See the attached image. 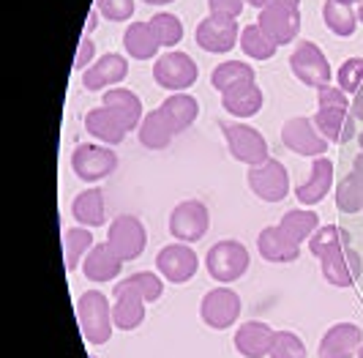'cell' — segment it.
Masks as SVG:
<instances>
[{
	"label": "cell",
	"mask_w": 363,
	"mask_h": 358,
	"mask_svg": "<svg viewBox=\"0 0 363 358\" xmlns=\"http://www.w3.org/2000/svg\"><path fill=\"white\" fill-rule=\"evenodd\" d=\"M99 17H101V14H99V9L93 6L91 14H88V19H85V33H82V36H91L93 31H96V25H99Z\"/></svg>",
	"instance_id": "7dc6e473"
},
{
	"label": "cell",
	"mask_w": 363,
	"mask_h": 358,
	"mask_svg": "<svg viewBox=\"0 0 363 358\" xmlns=\"http://www.w3.org/2000/svg\"><path fill=\"white\" fill-rule=\"evenodd\" d=\"M115 301H112V320H115V328L121 331H134L140 328L143 320H145V306L147 301L131 287H121L115 285L112 290Z\"/></svg>",
	"instance_id": "ffe728a7"
},
{
	"label": "cell",
	"mask_w": 363,
	"mask_h": 358,
	"mask_svg": "<svg viewBox=\"0 0 363 358\" xmlns=\"http://www.w3.org/2000/svg\"><path fill=\"white\" fill-rule=\"evenodd\" d=\"M72 170L79 180L99 183V180L109 178L118 170V156L109 145L82 143L72 151Z\"/></svg>",
	"instance_id": "52a82bcc"
},
{
	"label": "cell",
	"mask_w": 363,
	"mask_h": 358,
	"mask_svg": "<svg viewBox=\"0 0 363 358\" xmlns=\"http://www.w3.org/2000/svg\"><path fill=\"white\" fill-rule=\"evenodd\" d=\"M224 143L230 148V156L235 161H243L249 167L268 161V140L262 137V131H257L255 126L240 124V121H227L221 124Z\"/></svg>",
	"instance_id": "277c9868"
},
{
	"label": "cell",
	"mask_w": 363,
	"mask_h": 358,
	"mask_svg": "<svg viewBox=\"0 0 363 358\" xmlns=\"http://www.w3.org/2000/svg\"><path fill=\"white\" fill-rule=\"evenodd\" d=\"M240 50L249 55V58H255V60H271L279 47L265 36V31L257 22H252V25H246L240 31Z\"/></svg>",
	"instance_id": "74e56055"
},
{
	"label": "cell",
	"mask_w": 363,
	"mask_h": 358,
	"mask_svg": "<svg viewBox=\"0 0 363 358\" xmlns=\"http://www.w3.org/2000/svg\"><path fill=\"white\" fill-rule=\"evenodd\" d=\"M197 77H200V69H197L194 58L181 50H169V53L159 55L153 63V82L169 93L189 90L197 82Z\"/></svg>",
	"instance_id": "3957f363"
},
{
	"label": "cell",
	"mask_w": 363,
	"mask_h": 358,
	"mask_svg": "<svg viewBox=\"0 0 363 358\" xmlns=\"http://www.w3.org/2000/svg\"><path fill=\"white\" fill-rule=\"evenodd\" d=\"M126 74H128L126 55L107 53V55H101L93 66L85 69L82 85H85V90H91V93H99V90H109V88H115L118 82H123Z\"/></svg>",
	"instance_id": "e0dca14e"
},
{
	"label": "cell",
	"mask_w": 363,
	"mask_h": 358,
	"mask_svg": "<svg viewBox=\"0 0 363 358\" xmlns=\"http://www.w3.org/2000/svg\"><path fill=\"white\" fill-rule=\"evenodd\" d=\"M320 271H323V279H325L328 285L347 290V287H352L363 276V260L355 249L345 246V249L323 257L320 260Z\"/></svg>",
	"instance_id": "9a60e30c"
},
{
	"label": "cell",
	"mask_w": 363,
	"mask_h": 358,
	"mask_svg": "<svg viewBox=\"0 0 363 358\" xmlns=\"http://www.w3.org/2000/svg\"><path fill=\"white\" fill-rule=\"evenodd\" d=\"M265 104V93L262 88L255 82H240L235 88H230L227 93H221V107L227 109L230 115H235L238 121L240 118H252L257 115Z\"/></svg>",
	"instance_id": "d4e9b609"
},
{
	"label": "cell",
	"mask_w": 363,
	"mask_h": 358,
	"mask_svg": "<svg viewBox=\"0 0 363 358\" xmlns=\"http://www.w3.org/2000/svg\"><path fill=\"white\" fill-rule=\"evenodd\" d=\"M85 129H88L91 137H96L99 143L109 145V148L121 145L128 134V129L123 126V121H121L109 107H104V104L88 109V115H85Z\"/></svg>",
	"instance_id": "603a6c76"
},
{
	"label": "cell",
	"mask_w": 363,
	"mask_h": 358,
	"mask_svg": "<svg viewBox=\"0 0 363 358\" xmlns=\"http://www.w3.org/2000/svg\"><path fill=\"white\" fill-rule=\"evenodd\" d=\"M169 235L181 244H197L211 230V211L202 200H183L169 211Z\"/></svg>",
	"instance_id": "8992f818"
},
{
	"label": "cell",
	"mask_w": 363,
	"mask_h": 358,
	"mask_svg": "<svg viewBox=\"0 0 363 358\" xmlns=\"http://www.w3.org/2000/svg\"><path fill=\"white\" fill-rule=\"evenodd\" d=\"M290 69L303 85L317 90L330 85V77H333V69L328 63V55L314 41H298V47L290 55Z\"/></svg>",
	"instance_id": "9c48e42d"
},
{
	"label": "cell",
	"mask_w": 363,
	"mask_h": 358,
	"mask_svg": "<svg viewBox=\"0 0 363 358\" xmlns=\"http://www.w3.org/2000/svg\"><path fill=\"white\" fill-rule=\"evenodd\" d=\"M107 246L123 263H131L137 257H143V251L147 246V230L145 224L131 214H121L109 222V233H107Z\"/></svg>",
	"instance_id": "ba28073f"
},
{
	"label": "cell",
	"mask_w": 363,
	"mask_h": 358,
	"mask_svg": "<svg viewBox=\"0 0 363 358\" xmlns=\"http://www.w3.org/2000/svg\"><path fill=\"white\" fill-rule=\"evenodd\" d=\"M137 134H140V143L150 148V151H164L167 145L175 140V126L169 124V118L162 112V107H156L153 112H145V118H143V124L137 129Z\"/></svg>",
	"instance_id": "83f0119b"
},
{
	"label": "cell",
	"mask_w": 363,
	"mask_h": 358,
	"mask_svg": "<svg viewBox=\"0 0 363 358\" xmlns=\"http://www.w3.org/2000/svg\"><path fill=\"white\" fill-rule=\"evenodd\" d=\"M72 216L77 224L82 227H101L107 224V205H104V192L99 186L82 189L77 197L72 200Z\"/></svg>",
	"instance_id": "4316f807"
},
{
	"label": "cell",
	"mask_w": 363,
	"mask_h": 358,
	"mask_svg": "<svg viewBox=\"0 0 363 358\" xmlns=\"http://www.w3.org/2000/svg\"><path fill=\"white\" fill-rule=\"evenodd\" d=\"M147 6H169V3H175V0H143Z\"/></svg>",
	"instance_id": "f907efd6"
},
{
	"label": "cell",
	"mask_w": 363,
	"mask_h": 358,
	"mask_svg": "<svg viewBox=\"0 0 363 358\" xmlns=\"http://www.w3.org/2000/svg\"><path fill=\"white\" fill-rule=\"evenodd\" d=\"M355 11H358V22H363V0L358 3V9H355Z\"/></svg>",
	"instance_id": "816d5d0a"
},
{
	"label": "cell",
	"mask_w": 363,
	"mask_h": 358,
	"mask_svg": "<svg viewBox=\"0 0 363 358\" xmlns=\"http://www.w3.org/2000/svg\"><path fill=\"white\" fill-rule=\"evenodd\" d=\"M118 285L137 290L147 304H156V301L164 295V276L162 273H153V271H137V273L126 276L123 282H118Z\"/></svg>",
	"instance_id": "f35d334b"
},
{
	"label": "cell",
	"mask_w": 363,
	"mask_h": 358,
	"mask_svg": "<svg viewBox=\"0 0 363 358\" xmlns=\"http://www.w3.org/2000/svg\"><path fill=\"white\" fill-rule=\"evenodd\" d=\"M352 170L358 173V178H361V183H363V151L355 156V161H352Z\"/></svg>",
	"instance_id": "c3c4849f"
},
{
	"label": "cell",
	"mask_w": 363,
	"mask_h": 358,
	"mask_svg": "<svg viewBox=\"0 0 363 358\" xmlns=\"http://www.w3.org/2000/svg\"><path fill=\"white\" fill-rule=\"evenodd\" d=\"M93 55H96V44H93V38L82 36L79 47H77V58H74V69H88V66H93V63H96V60H93Z\"/></svg>",
	"instance_id": "f6af8a7d"
},
{
	"label": "cell",
	"mask_w": 363,
	"mask_h": 358,
	"mask_svg": "<svg viewBox=\"0 0 363 358\" xmlns=\"http://www.w3.org/2000/svg\"><path fill=\"white\" fill-rule=\"evenodd\" d=\"M257 25L276 47L290 44L301 33V0H279L273 6H265L257 17Z\"/></svg>",
	"instance_id": "5b68a950"
},
{
	"label": "cell",
	"mask_w": 363,
	"mask_h": 358,
	"mask_svg": "<svg viewBox=\"0 0 363 358\" xmlns=\"http://www.w3.org/2000/svg\"><path fill=\"white\" fill-rule=\"evenodd\" d=\"M363 345V331L361 325L355 322H336L330 325L323 340H320V347H317V356L320 358H355L358 350Z\"/></svg>",
	"instance_id": "2e32d148"
},
{
	"label": "cell",
	"mask_w": 363,
	"mask_h": 358,
	"mask_svg": "<svg viewBox=\"0 0 363 358\" xmlns=\"http://www.w3.org/2000/svg\"><path fill=\"white\" fill-rule=\"evenodd\" d=\"M93 6L99 9V14L109 22H126L134 14V0H93Z\"/></svg>",
	"instance_id": "b9f144b4"
},
{
	"label": "cell",
	"mask_w": 363,
	"mask_h": 358,
	"mask_svg": "<svg viewBox=\"0 0 363 358\" xmlns=\"http://www.w3.org/2000/svg\"><path fill=\"white\" fill-rule=\"evenodd\" d=\"M246 3H249V6H255L257 11H262L265 6H273V3H279V0H246Z\"/></svg>",
	"instance_id": "681fc988"
},
{
	"label": "cell",
	"mask_w": 363,
	"mask_h": 358,
	"mask_svg": "<svg viewBox=\"0 0 363 358\" xmlns=\"http://www.w3.org/2000/svg\"><path fill=\"white\" fill-rule=\"evenodd\" d=\"M314 124L328 143L345 145L355 137V115L350 107H320L314 115Z\"/></svg>",
	"instance_id": "7402d4cb"
},
{
	"label": "cell",
	"mask_w": 363,
	"mask_h": 358,
	"mask_svg": "<svg viewBox=\"0 0 363 358\" xmlns=\"http://www.w3.org/2000/svg\"><path fill=\"white\" fill-rule=\"evenodd\" d=\"M317 104L320 107H350V96L339 85H325L317 90Z\"/></svg>",
	"instance_id": "7bdbcfd3"
},
{
	"label": "cell",
	"mask_w": 363,
	"mask_h": 358,
	"mask_svg": "<svg viewBox=\"0 0 363 358\" xmlns=\"http://www.w3.org/2000/svg\"><path fill=\"white\" fill-rule=\"evenodd\" d=\"M147 22H150L153 36L159 38V44L167 47V50L178 47L183 41V22H181V17H175L172 11H156Z\"/></svg>",
	"instance_id": "8d00e7d4"
},
{
	"label": "cell",
	"mask_w": 363,
	"mask_h": 358,
	"mask_svg": "<svg viewBox=\"0 0 363 358\" xmlns=\"http://www.w3.org/2000/svg\"><path fill=\"white\" fill-rule=\"evenodd\" d=\"M268 358H306V345L292 331H276Z\"/></svg>",
	"instance_id": "ab89813d"
},
{
	"label": "cell",
	"mask_w": 363,
	"mask_h": 358,
	"mask_svg": "<svg viewBox=\"0 0 363 358\" xmlns=\"http://www.w3.org/2000/svg\"><path fill=\"white\" fill-rule=\"evenodd\" d=\"M279 227L290 235L292 241L303 244V241H309L311 235L317 233V227H320V216L314 214L311 208H292V211H287V214L281 216Z\"/></svg>",
	"instance_id": "e575fe53"
},
{
	"label": "cell",
	"mask_w": 363,
	"mask_h": 358,
	"mask_svg": "<svg viewBox=\"0 0 363 358\" xmlns=\"http://www.w3.org/2000/svg\"><path fill=\"white\" fill-rule=\"evenodd\" d=\"M257 72L249 63H240V60H224L218 63L216 69L211 72V85L218 93H227L230 88H235L240 82H255Z\"/></svg>",
	"instance_id": "836d02e7"
},
{
	"label": "cell",
	"mask_w": 363,
	"mask_h": 358,
	"mask_svg": "<svg viewBox=\"0 0 363 358\" xmlns=\"http://www.w3.org/2000/svg\"><path fill=\"white\" fill-rule=\"evenodd\" d=\"M336 82L345 93H358V88L363 85V58H347L345 63L336 72Z\"/></svg>",
	"instance_id": "60d3db41"
},
{
	"label": "cell",
	"mask_w": 363,
	"mask_h": 358,
	"mask_svg": "<svg viewBox=\"0 0 363 358\" xmlns=\"http://www.w3.org/2000/svg\"><path fill=\"white\" fill-rule=\"evenodd\" d=\"M350 233H347L345 227H339V224H320L317 227V233L311 235L309 241V251L314 254V257H328V254H333V251L345 249V246H350Z\"/></svg>",
	"instance_id": "d6a6232c"
},
{
	"label": "cell",
	"mask_w": 363,
	"mask_h": 358,
	"mask_svg": "<svg viewBox=\"0 0 363 358\" xmlns=\"http://www.w3.org/2000/svg\"><path fill=\"white\" fill-rule=\"evenodd\" d=\"M252 266V257H249V249L235 241V238H224V241H216L208 254H205V268L211 273V279L218 282V285H233L238 282L246 271Z\"/></svg>",
	"instance_id": "7a4b0ae2"
},
{
	"label": "cell",
	"mask_w": 363,
	"mask_h": 358,
	"mask_svg": "<svg viewBox=\"0 0 363 358\" xmlns=\"http://www.w3.org/2000/svg\"><path fill=\"white\" fill-rule=\"evenodd\" d=\"M339 3H350V6H358L361 0H339Z\"/></svg>",
	"instance_id": "f5cc1de1"
},
{
	"label": "cell",
	"mask_w": 363,
	"mask_h": 358,
	"mask_svg": "<svg viewBox=\"0 0 363 358\" xmlns=\"http://www.w3.org/2000/svg\"><path fill=\"white\" fill-rule=\"evenodd\" d=\"M358 143H361V151H363V131L358 134Z\"/></svg>",
	"instance_id": "db71d44e"
},
{
	"label": "cell",
	"mask_w": 363,
	"mask_h": 358,
	"mask_svg": "<svg viewBox=\"0 0 363 358\" xmlns=\"http://www.w3.org/2000/svg\"><path fill=\"white\" fill-rule=\"evenodd\" d=\"M355 358H363V345H361V350H358V356H355Z\"/></svg>",
	"instance_id": "11a10c76"
},
{
	"label": "cell",
	"mask_w": 363,
	"mask_h": 358,
	"mask_svg": "<svg viewBox=\"0 0 363 358\" xmlns=\"http://www.w3.org/2000/svg\"><path fill=\"white\" fill-rule=\"evenodd\" d=\"M246 0H208V9L211 14H218V17H233L238 19L240 11H243Z\"/></svg>",
	"instance_id": "ee69618b"
},
{
	"label": "cell",
	"mask_w": 363,
	"mask_h": 358,
	"mask_svg": "<svg viewBox=\"0 0 363 358\" xmlns=\"http://www.w3.org/2000/svg\"><path fill=\"white\" fill-rule=\"evenodd\" d=\"M323 19H325L328 31L342 38H350L358 31V11L350 3H339V0H325L323 3Z\"/></svg>",
	"instance_id": "4dcf8cb0"
},
{
	"label": "cell",
	"mask_w": 363,
	"mask_h": 358,
	"mask_svg": "<svg viewBox=\"0 0 363 358\" xmlns=\"http://www.w3.org/2000/svg\"><path fill=\"white\" fill-rule=\"evenodd\" d=\"M200 268V257L189 244H169L156 254V271L172 285H186Z\"/></svg>",
	"instance_id": "5bb4252c"
},
{
	"label": "cell",
	"mask_w": 363,
	"mask_h": 358,
	"mask_svg": "<svg viewBox=\"0 0 363 358\" xmlns=\"http://www.w3.org/2000/svg\"><path fill=\"white\" fill-rule=\"evenodd\" d=\"M96 246L91 227H69L63 233V257H66V271L82 268V260L88 257V251Z\"/></svg>",
	"instance_id": "1f68e13d"
},
{
	"label": "cell",
	"mask_w": 363,
	"mask_h": 358,
	"mask_svg": "<svg viewBox=\"0 0 363 358\" xmlns=\"http://www.w3.org/2000/svg\"><path fill=\"white\" fill-rule=\"evenodd\" d=\"M121 271H123V260L109 249L107 241H104V244H96V246L88 251V257L82 260V273H85V279H88V282H96V285H104V282L118 279Z\"/></svg>",
	"instance_id": "cb8c5ba5"
},
{
	"label": "cell",
	"mask_w": 363,
	"mask_h": 358,
	"mask_svg": "<svg viewBox=\"0 0 363 358\" xmlns=\"http://www.w3.org/2000/svg\"><path fill=\"white\" fill-rule=\"evenodd\" d=\"M281 143L284 148H290L298 156H325L328 153V140L323 137V131L317 129L314 118L306 115H292L281 126Z\"/></svg>",
	"instance_id": "8fae6325"
},
{
	"label": "cell",
	"mask_w": 363,
	"mask_h": 358,
	"mask_svg": "<svg viewBox=\"0 0 363 358\" xmlns=\"http://www.w3.org/2000/svg\"><path fill=\"white\" fill-rule=\"evenodd\" d=\"M101 104L109 107L126 126L128 131L140 129L145 112H143V99L128 88H109L107 93H101Z\"/></svg>",
	"instance_id": "484cf974"
},
{
	"label": "cell",
	"mask_w": 363,
	"mask_h": 358,
	"mask_svg": "<svg viewBox=\"0 0 363 358\" xmlns=\"http://www.w3.org/2000/svg\"><path fill=\"white\" fill-rule=\"evenodd\" d=\"M350 109H352L355 121H363V85L358 88V93L352 96V104H350Z\"/></svg>",
	"instance_id": "bcb514c9"
},
{
	"label": "cell",
	"mask_w": 363,
	"mask_h": 358,
	"mask_svg": "<svg viewBox=\"0 0 363 358\" xmlns=\"http://www.w3.org/2000/svg\"><path fill=\"white\" fill-rule=\"evenodd\" d=\"M257 251L268 263H292L301 257V244L292 241L279 224H271L257 235Z\"/></svg>",
	"instance_id": "44dd1931"
},
{
	"label": "cell",
	"mask_w": 363,
	"mask_h": 358,
	"mask_svg": "<svg viewBox=\"0 0 363 358\" xmlns=\"http://www.w3.org/2000/svg\"><path fill=\"white\" fill-rule=\"evenodd\" d=\"M77 322L88 345H107L112 337V306L101 290H85L77 298Z\"/></svg>",
	"instance_id": "6da1fadb"
},
{
	"label": "cell",
	"mask_w": 363,
	"mask_h": 358,
	"mask_svg": "<svg viewBox=\"0 0 363 358\" xmlns=\"http://www.w3.org/2000/svg\"><path fill=\"white\" fill-rule=\"evenodd\" d=\"M246 180H249V189L262 202H281L290 195V173L279 159H268L249 167Z\"/></svg>",
	"instance_id": "7c38bea8"
},
{
	"label": "cell",
	"mask_w": 363,
	"mask_h": 358,
	"mask_svg": "<svg viewBox=\"0 0 363 358\" xmlns=\"http://www.w3.org/2000/svg\"><path fill=\"white\" fill-rule=\"evenodd\" d=\"M273 331L268 322L262 320H246L238 325L233 345L243 358H265L271 356V345H273Z\"/></svg>",
	"instance_id": "ac0fdd59"
},
{
	"label": "cell",
	"mask_w": 363,
	"mask_h": 358,
	"mask_svg": "<svg viewBox=\"0 0 363 358\" xmlns=\"http://www.w3.org/2000/svg\"><path fill=\"white\" fill-rule=\"evenodd\" d=\"M336 208L342 214H358V211H363V183L355 170H350L345 178L336 183Z\"/></svg>",
	"instance_id": "d590c367"
},
{
	"label": "cell",
	"mask_w": 363,
	"mask_h": 358,
	"mask_svg": "<svg viewBox=\"0 0 363 358\" xmlns=\"http://www.w3.org/2000/svg\"><path fill=\"white\" fill-rule=\"evenodd\" d=\"M123 50L134 60H150V58L159 55L162 44H159V38L153 36L150 22H131L123 31Z\"/></svg>",
	"instance_id": "f1b7e54d"
},
{
	"label": "cell",
	"mask_w": 363,
	"mask_h": 358,
	"mask_svg": "<svg viewBox=\"0 0 363 358\" xmlns=\"http://www.w3.org/2000/svg\"><path fill=\"white\" fill-rule=\"evenodd\" d=\"M330 189H333V161L325 156H317V159H311L309 178L295 189V197L303 208H311V205L323 202Z\"/></svg>",
	"instance_id": "d6986e66"
},
{
	"label": "cell",
	"mask_w": 363,
	"mask_h": 358,
	"mask_svg": "<svg viewBox=\"0 0 363 358\" xmlns=\"http://www.w3.org/2000/svg\"><path fill=\"white\" fill-rule=\"evenodd\" d=\"M238 38H240V25H238V19L218 17V14H208L205 19H200V22H197V31H194L197 47L213 55L235 50Z\"/></svg>",
	"instance_id": "4fadbf2b"
},
{
	"label": "cell",
	"mask_w": 363,
	"mask_h": 358,
	"mask_svg": "<svg viewBox=\"0 0 363 358\" xmlns=\"http://www.w3.org/2000/svg\"><path fill=\"white\" fill-rule=\"evenodd\" d=\"M162 112L169 118V124L175 126V131L181 134L189 126L197 121L200 115V102L191 93H169L162 102Z\"/></svg>",
	"instance_id": "f546056e"
},
{
	"label": "cell",
	"mask_w": 363,
	"mask_h": 358,
	"mask_svg": "<svg viewBox=\"0 0 363 358\" xmlns=\"http://www.w3.org/2000/svg\"><path fill=\"white\" fill-rule=\"evenodd\" d=\"M240 309H243V301L235 290L218 285L216 290H208L200 301V318L208 328L213 331H227L233 328L240 318Z\"/></svg>",
	"instance_id": "30bf717a"
}]
</instances>
